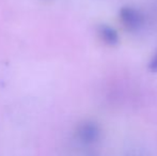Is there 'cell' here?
Wrapping results in <instances>:
<instances>
[{"label": "cell", "mask_w": 157, "mask_h": 156, "mask_svg": "<svg viewBox=\"0 0 157 156\" xmlns=\"http://www.w3.org/2000/svg\"><path fill=\"white\" fill-rule=\"evenodd\" d=\"M119 19L128 31H139L144 25V15L138 8L124 6L119 10Z\"/></svg>", "instance_id": "cell-1"}, {"label": "cell", "mask_w": 157, "mask_h": 156, "mask_svg": "<svg viewBox=\"0 0 157 156\" xmlns=\"http://www.w3.org/2000/svg\"><path fill=\"white\" fill-rule=\"evenodd\" d=\"M98 33L104 43L107 44L108 46L114 47L120 43V36L112 26L107 24L101 25L98 27Z\"/></svg>", "instance_id": "cell-2"}, {"label": "cell", "mask_w": 157, "mask_h": 156, "mask_svg": "<svg viewBox=\"0 0 157 156\" xmlns=\"http://www.w3.org/2000/svg\"><path fill=\"white\" fill-rule=\"evenodd\" d=\"M79 134H80V138L83 142H86V143H93V142H96L97 139L99 138L101 131H99L98 126L96 124L90 122L81 127Z\"/></svg>", "instance_id": "cell-3"}, {"label": "cell", "mask_w": 157, "mask_h": 156, "mask_svg": "<svg viewBox=\"0 0 157 156\" xmlns=\"http://www.w3.org/2000/svg\"><path fill=\"white\" fill-rule=\"evenodd\" d=\"M147 70L153 74L157 73V48L150 58L149 63H147Z\"/></svg>", "instance_id": "cell-4"}]
</instances>
